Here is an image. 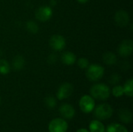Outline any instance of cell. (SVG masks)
<instances>
[{
	"label": "cell",
	"instance_id": "6da1fadb",
	"mask_svg": "<svg viewBox=\"0 0 133 132\" xmlns=\"http://www.w3.org/2000/svg\"><path fill=\"white\" fill-rule=\"evenodd\" d=\"M90 96L97 100H106L110 97L111 89L109 86L104 83H96L91 86Z\"/></svg>",
	"mask_w": 133,
	"mask_h": 132
},
{
	"label": "cell",
	"instance_id": "7a4b0ae2",
	"mask_svg": "<svg viewBox=\"0 0 133 132\" xmlns=\"http://www.w3.org/2000/svg\"><path fill=\"white\" fill-rule=\"evenodd\" d=\"M93 111L95 117L100 121H104L111 118L114 113L112 107L108 103H101L95 107Z\"/></svg>",
	"mask_w": 133,
	"mask_h": 132
},
{
	"label": "cell",
	"instance_id": "3957f363",
	"mask_svg": "<svg viewBox=\"0 0 133 132\" xmlns=\"http://www.w3.org/2000/svg\"><path fill=\"white\" fill-rule=\"evenodd\" d=\"M104 75V68L97 64L90 65L86 71V76L91 82H97L103 78Z\"/></svg>",
	"mask_w": 133,
	"mask_h": 132
},
{
	"label": "cell",
	"instance_id": "277c9868",
	"mask_svg": "<svg viewBox=\"0 0 133 132\" xmlns=\"http://www.w3.org/2000/svg\"><path fill=\"white\" fill-rule=\"evenodd\" d=\"M79 106L80 110L83 113L85 114L91 113L94 110V107H96L95 100L90 95H83L79 100Z\"/></svg>",
	"mask_w": 133,
	"mask_h": 132
},
{
	"label": "cell",
	"instance_id": "5b68a950",
	"mask_svg": "<svg viewBox=\"0 0 133 132\" xmlns=\"http://www.w3.org/2000/svg\"><path fill=\"white\" fill-rule=\"evenodd\" d=\"M69 128L68 123L64 118H55L48 124L49 132H66Z\"/></svg>",
	"mask_w": 133,
	"mask_h": 132
},
{
	"label": "cell",
	"instance_id": "8992f818",
	"mask_svg": "<svg viewBox=\"0 0 133 132\" xmlns=\"http://www.w3.org/2000/svg\"><path fill=\"white\" fill-rule=\"evenodd\" d=\"M73 86L69 82L62 83L59 88L58 89L56 97L58 100H63L65 99H68L73 93Z\"/></svg>",
	"mask_w": 133,
	"mask_h": 132
},
{
	"label": "cell",
	"instance_id": "52a82bcc",
	"mask_svg": "<svg viewBox=\"0 0 133 132\" xmlns=\"http://www.w3.org/2000/svg\"><path fill=\"white\" fill-rule=\"evenodd\" d=\"M52 9L48 5H42L39 7L35 12V17L41 22L48 21L52 16Z\"/></svg>",
	"mask_w": 133,
	"mask_h": 132
},
{
	"label": "cell",
	"instance_id": "ba28073f",
	"mask_svg": "<svg viewBox=\"0 0 133 132\" xmlns=\"http://www.w3.org/2000/svg\"><path fill=\"white\" fill-rule=\"evenodd\" d=\"M66 41L63 36L59 34H55L51 37L49 40V45L51 48L55 51H62L65 47Z\"/></svg>",
	"mask_w": 133,
	"mask_h": 132
},
{
	"label": "cell",
	"instance_id": "9c48e42d",
	"mask_svg": "<svg viewBox=\"0 0 133 132\" xmlns=\"http://www.w3.org/2000/svg\"><path fill=\"white\" fill-rule=\"evenodd\" d=\"M118 51L120 56L123 57V58H128L129 57L133 51V42L132 40L130 39H127L123 40L118 48Z\"/></svg>",
	"mask_w": 133,
	"mask_h": 132
},
{
	"label": "cell",
	"instance_id": "30bf717a",
	"mask_svg": "<svg viewBox=\"0 0 133 132\" xmlns=\"http://www.w3.org/2000/svg\"><path fill=\"white\" fill-rule=\"evenodd\" d=\"M130 20L129 15L125 10H118L115 15V22L120 27L126 26Z\"/></svg>",
	"mask_w": 133,
	"mask_h": 132
},
{
	"label": "cell",
	"instance_id": "8fae6325",
	"mask_svg": "<svg viewBox=\"0 0 133 132\" xmlns=\"http://www.w3.org/2000/svg\"><path fill=\"white\" fill-rule=\"evenodd\" d=\"M59 113L64 119H72L76 114L75 108L69 103H63L59 107Z\"/></svg>",
	"mask_w": 133,
	"mask_h": 132
},
{
	"label": "cell",
	"instance_id": "7c38bea8",
	"mask_svg": "<svg viewBox=\"0 0 133 132\" xmlns=\"http://www.w3.org/2000/svg\"><path fill=\"white\" fill-rule=\"evenodd\" d=\"M61 61L64 65H72L76 61V56L71 51H65L61 55Z\"/></svg>",
	"mask_w": 133,
	"mask_h": 132
},
{
	"label": "cell",
	"instance_id": "4fadbf2b",
	"mask_svg": "<svg viewBox=\"0 0 133 132\" xmlns=\"http://www.w3.org/2000/svg\"><path fill=\"white\" fill-rule=\"evenodd\" d=\"M118 117L120 121L124 124H130L132 121V114L129 110L126 108L120 110Z\"/></svg>",
	"mask_w": 133,
	"mask_h": 132
},
{
	"label": "cell",
	"instance_id": "5bb4252c",
	"mask_svg": "<svg viewBox=\"0 0 133 132\" xmlns=\"http://www.w3.org/2000/svg\"><path fill=\"white\" fill-rule=\"evenodd\" d=\"M90 132H105V126L100 120H93L89 124Z\"/></svg>",
	"mask_w": 133,
	"mask_h": 132
},
{
	"label": "cell",
	"instance_id": "9a60e30c",
	"mask_svg": "<svg viewBox=\"0 0 133 132\" xmlns=\"http://www.w3.org/2000/svg\"><path fill=\"white\" fill-rule=\"evenodd\" d=\"M24 65H25V60L22 55H16L14 57L12 61V66L15 71L16 72L21 71L24 68Z\"/></svg>",
	"mask_w": 133,
	"mask_h": 132
},
{
	"label": "cell",
	"instance_id": "2e32d148",
	"mask_svg": "<svg viewBox=\"0 0 133 132\" xmlns=\"http://www.w3.org/2000/svg\"><path fill=\"white\" fill-rule=\"evenodd\" d=\"M103 61L108 65H113L117 63V57L115 53L111 51H107L103 54Z\"/></svg>",
	"mask_w": 133,
	"mask_h": 132
},
{
	"label": "cell",
	"instance_id": "e0dca14e",
	"mask_svg": "<svg viewBox=\"0 0 133 132\" xmlns=\"http://www.w3.org/2000/svg\"><path fill=\"white\" fill-rule=\"evenodd\" d=\"M105 132H129V131L124 125L121 124L112 123L105 128Z\"/></svg>",
	"mask_w": 133,
	"mask_h": 132
},
{
	"label": "cell",
	"instance_id": "ac0fdd59",
	"mask_svg": "<svg viewBox=\"0 0 133 132\" xmlns=\"http://www.w3.org/2000/svg\"><path fill=\"white\" fill-rule=\"evenodd\" d=\"M124 89V95H126L129 97H132L133 96V79H128L125 85L123 86Z\"/></svg>",
	"mask_w": 133,
	"mask_h": 132
},
{
	"label": "cell",
	"instance_id": "d6986e66",
	"mask_svg": "<svg viewBox=\"0 0 133 132\" xmlns=\"http://www.w3.org/2000/svg\"><path fill=\"white\" fill-rule=\"evenodd\" d=\"M26 28L30 33H37L39 30L37 23L33 20H30L26 23Z\"/></svg>",
	"mask_w": 133,
	"mask_h": 132
},
{
	"label": "cell",
	"instance_id": "ffe728a7",
	"mask_svg": "<svg viewBox=\"0 0 133 132\" xmlns=\"http://www.w3.org/2000/svg\"><path fill=\"white\" fill-rule=\"evenodd\" d=\"M10 71V65L5 59H0V74L7 75Z\"/></svg>",
	"mask_w": 133,
	"mask_h": 132
},
{
	"label": "cell",
	"instance_id": "44dd1931",
	"mask_svg": "<svg viewBox=\"0 0 133 132\" xmlns=\"http://www.w3.org/2000/svg\"><path fill=\"white\" fill-rule=\"evenodd\" d=\"M44 103L49 109H54L57 106V100L52 96H48L44 99Z\"/></svg>",
	"mask_w": 133,
	"mask_h": 132
},
{
	"label": "cell",
	"instance_id": "7402d4cb",
	"mask_svg": "<svg viewBox=\"0 0 133 132\" xmlns=\"http://www.w3.org/2000/svg\"><path fill=\"white\" fill-rule=\"evenodd\" d=\"M111 93H112V95L115 97H121L124 95V89H123V86L121 85H115L113 89H111Z\"/></svg>",
	"mask_w": 133,
	"mask_h": 132
},
{
	"label": "cell",
	"instance_id": "603a6c76",
	"mask_svg": "<svg viewBox=\"0 0 133 132\" xmlns=\"http://www.w3.org/2000/svg\"><path fill=\"white\" fill-rule=\"evenodd\" d=\"M77 64H78V66L81 69H87L88 68V66L90 65V61L86 58H80L78 59Z\"/></svg>",
	"mask_w": 133,
	"mask_h": 132
},
{
	"label": "cell",
	"instance_id": "cb8c5ba5",
	"mask_svg": "<svg viewBox=\"0 0 133 132\" xmlns=\"http://www.w3.org/2000/svg\"><path fill=\"white\" fill-rule=\"evenodd\" d=\"M120 80H121V76L118 74H117V73L112 74L110 76V78H109V82L111 85H117V84H118Z\"/></svg>",
	"mask_w": 133,
	"mask_h": 132
},
{
	"label": "cell",
	"instance_id": "d4e9b609",
	"mask_svg": "<svg viewBox=\"0 0 133 132\" xmlns=\"http://www.w3.org/2000/svg\"><path fill=\"white\" fill-rule=\"evenodd\" d=\"M57 61V55L55 54H51L48 57V61L50 64H55Z\"/></svg>",
	"mask_w": 133,
	"mask_h": 132
},
{
	"label": "cell",
	"instance_id": "484cf974",
	"mask_svg": "<svg viewBox=\"0 0 133 132\" xmlns=\"http://www.w3.org/2000/svg\"><path fill=\"white\" fill-rule=\"evenodd\" d=\"M76 132H90V131H89V130H87V128H79V129H78V130H77Z\"/></svg>",
	"mask_w": 133,
	"mask_h": 132
},
{
	"label": "cell",
	"instance_id": "4316f807",
	"mask_svg": "<svg viewBox=\"0 0 133 132\" xmlns=\"http://www.w3.org/2000/svg\"><path fill=\"white\" fill-rule=\"evenodd\" d=\"M77 2H78L79 3H81V4H85V3L88 2L89 0H77Z\"/></svg>",
	"mask_w": 133,
	"mask_h": 132
},
{
	"label": "cell",
	"instance_id": "83f0119b",
	"mask_svg": "<svg viewBox=\"0 0 133 132\" xmlns=\"http://www.w3.org/2000/svg\"><path fill=\"white\" fill-rule=\"evenodd\" d=\"M55 5H56V1H55V0H51V5H50V6H51H51L53 7V6Z\"/></svg>",
	"mask_w": 133,
	"mask_h": 132
},
{
	"label": "cell",
	"instance_id": "f1b7e54d",
	"mask_svg": "<svg viewBox=\"0 0 133 132\" xmlns=\"http://www.w3.org/2000/svg\"><path fill=\"white\" fill-rule=\"evenodd\" d=\"M2 54V51L0 50V56H1Z\"/></svg>",
	"mask_w": 133,
	"mask_h": 132
},
{
	"label": "cell",
	"instance_id": "f546056e",
	"mask_svg": "<svg viewBox=\"0 0 133 132\" xmlns=\"http://www.w3.org/2000/svg\"><path fill=\"white\" fill-rule=\"evenodd\" d=\"M1 102H2V99H1V96H0V104H1Z\"/></svg>",
	"mask_w": 133,
	"mask_h": 132
}]
</instances>
